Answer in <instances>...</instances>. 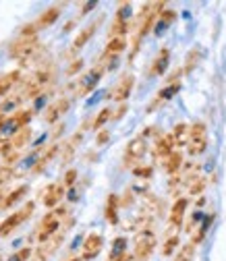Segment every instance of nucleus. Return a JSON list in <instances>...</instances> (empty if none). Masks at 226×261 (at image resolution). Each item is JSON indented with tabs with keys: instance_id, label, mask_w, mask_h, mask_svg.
<instances>
[{
	"instance_id": "obj_1",
	"label": "nucleus",
	"mask_w": 226,
	"mask_h": 261,
	"mask_svg": "<svg viewBox=\"0 0 226 261\" xmlns=\"http://www.w3.org/2000/svg\"><path fill=\"white\" fill-rule=\"evenodd\" d=\"M69 216V205H61V207H54L50 209L46 216L42 218L38 230H35V239H38V243H46L48 239H52V236L61 230L63 226V218Z\"/></svg>"
},
{
	"instance_id": "obj_2",
	"label": "nucleus",
	"mask_w": 226,
	"mask_h": 261,
	"mask_svg": "<svg viewBox=\"0 0 226 261\" xmlns=\"http://www.w3.org/2000/svg\"><path fill=\"white\" fill-rule=\"evenodd\" d=\"M38 50H40L38 35H33V38H19V40H15L13 44L8 46V56L13 58V61L27 63L29 58H33V54Z\"/></svg>"
},
{
	"instance_id": "obj_3",
	"label": "nucleus",
	"mask_w": 226,
	"mask_h": 261,
	"mask_svg": "<svg viewBox=\"0 0 226 261\" xmlns=\"http://www.w3.org/2000/svg\"><path fill=\"white\" fill-rule=\"evenodd\" d=\"M33 209H35V203H33V201H27V203L23 205L21 209L13 211L8 218H4L2 222H0V239H4V236H8L10 232H15L23 222L29 220L31 213H33Z\"/></svg>"
},
{
	"instance_id": "obj_4",
	"label": "nucleus",
	"mask_w": 226,
	"mask_h": 261,
	"mask_svg": "<svg viewBox=\"0 0 226 261\" xmlns=\"http://www.w3.org/2000/svg\"><path fill=\"white\" fill-rule=\"evenodd\" d=\"M156 234H153L150 228L139 230L135 236V251H133V259L137 261H148L156 249Z\"/></svg>"
},
{
	"instance_id": "obj_5",
	"label": "nucleus",
	"mask_w": 226,
	"mask_h": 261,
	"mask_svg": "<svg viewBox=\"0 0 226 261\" xmlns=\"http://www.w3.org/2000/svg\"><path fill=\"white\" fill-rule=\"evenodd\" d=\"M146 151H148V139L146 137H133L127 143V149H125V160H123V164L127 166H133V164H137L141 158L146 156Z\"/></svg>"
},
{
	"instance_id": "obj_6",
	"label": "nucleus",
	"mask_w": 226,
	"mask_h": 261,
	"mask_svg": "<svg viewBox=\"0 0 226 261\" xmlns=\"http://www.w3.org/2000/svg\"><path fill=\"white\" fill-rule=\"evenodd\" d=\"M104 73H106V68L102 65H96L89 73L83 75L81 81H79V85H77V96H87V93H91L93 89L98 87V83L104 77Z\"/></svg>"
},
{
	"instance_id": "obj_7",
	"label": "nucleus",
	"mask_w": 226,
	"mask_h": 261,
	"mask_svg": "<svg viewBox=\"0 0 226 261\" xmlns=\"http://www.w3.org/2000/svg\"><path fill=\"white\" fill-rule=\"evenodd\" d=\"M102 247H104V236L100 232H89L85 236V241H83V253H81V261L85 259H96L102 251Z\"/></svg>"
},
{
	"instance_id": "obj_8",
	"label": "nucleus",
	"mask_w": 226,
	"mask_h": 261,
	"mask_svg": "<svg viewBox=\"0 0 226 261\" xmlns=\"http://www.w3.org/2000/svg\"><path fill=\"white\" fill-rule=\"evenodd\" d=\"M133 85H135V77L131 73H127V75H123L121 79H118V83L108 93V98L114 100V102H123L125 104V100L131 96V91H133Z\"/></svg>"
},
{
	"instance_id": "obj_9",
	"label": "nucleus",
	"mask_w": 226,
	"mask_h": 261,
	"mask_svg": "<svg viewBox=\"0 0 226 261\" xmlns=\"http://www.w3.org/2000/svg\"><path fill=\"white\" fill-rule=\"evenodd\" d=\"M71 108V100L69 98H58L56 102H52L48 108H46L44 112V121L48 123V125H56L58 123V118H61L63 114H67Z\"/></svg>"
},
{
	"instance_id": "obj_10",
	"label": "nucleus",
	"mask_w": 226,
	"mask_h": 261,
	"mask_svg": "<svg viewBox=\"0 0 226 261\" xmlns=\"http://www.w3.org/2000/svg\"><path fill=\"white\" fill-rule=\"evenodd\" d=\"M63 197H65V185H61V183H52V185L46 187L42 201H44V205L48 207V209H54L58 203H61V199H63Z\"/></svg>"
},
{
	"instance_id": "obj_11",
	"label": "nucleus",
	"mask_w": 226,
	"mask_h": 261,
	"mask_svg": "<svg viewBox=\"0 0 226 261\" xmlns=\"http://www.w3.org/2000/svg\"><path fill=\"white\" fill-rule=\"evenodd\" d=\"M178 89H181V83H170V85H166L164 89H160L158 91V96L153 98V102H150V106H148V112H153V110H158L160 106L164 104V102H168L170 98H174L176 93H178Z\"/></svg>"
},
{
	"instance_id": "obj_12",
	"label": "nucleus",
	"mask_w": 226,
	"mask_h": 261,
	"mask_svg": "<svg viewBox=\"0 0 226 261\" xmlns=\"http://www.w3.org/2000/svg\"><path fill=\"white\" fill-rule=\"evenodd\" d=\"M187 207H189V199L187 197H178L174 201V205L170 207V216H168V224H170L172 228H178L183 224Z\"/></svg>"
},
{
	"instance_id": "obj_13",
	"label": "nucleus",
	"mask_w": 226,
	"mask_h": 261,
	"mask_svg": "<svg viewBox=\"0 0 226 261\" xmlns=\"http://www.w3.org/2000/svg\"><path fill=\"white\" fill-rule=\"evenodd\" d=\"M58 151H61V143H52L50 147H46V151L38 158V162H35V164L31 166V174L38 176L40 172H44V170H46V166H48V164L56 158V153H58Z\"/></svg>"
},
{
	"instance_id": "obj_14",
	"label": "nucleus",
	"mask_w": 226,
	"mask_h": 261,
	"mask_svg": "<svg viewBox=\"0 0 226 261\" xmlns=\"http://www.w3.org/2000/svg\"><path fill=\"white\" fill-rule=\"evenodd\" d=\"M100 21L102 19H98V21H93V23H89V25H85V27H83L79 33H77V38L73 40V46H71V50H73V52H77V50H81L83 48V46H85L91 38H93V33H96L98 31V25H100Z\"/></svg>"
},
{
	"instance_id": "obj_15",
	"label": "nucleus",
	"mask_w": 226,
	"mask_h": 261,
	"mask_svg": "<svg viewBox=\"0 0 226 261\" xmlns=\"http://www.w3.org/2000/svg\"><path fill=\"white\" fill-rule=\"evenodd\" d=\"M170 65V50L168 48H162L158 52V56L153 58V63L150 66V77H158V75H164L166 68Z\"/></svg>"
},
{
	"instance_id": "obj_16",
	"label": "nucleus",
	"mask_w": 226,
	"mask_h": 261,
	"mask_svg": "<svg viewBox=\"0 0 226 261\" xmlns=\"http://www.w3.org/2000/svg\"><path fill=\"white\" fill-rule=\"evenodd\" d=\"M127 48V40L125 38H110L108 44H106V48H104V54L100 56V61H110V58H116L121 52H125Z\"/></svg>"
},
{
	"instance_id": "obj_17",
	"label": "nucleus",
	"mask_w": 226,
	"mask_h": 261,
	"mask_svg": "<svg viewBox=\"0 0 226 261\" xmlns=\"http://www.w3.org/2000/svg\"><path fill=\"white\" fill-rule=\"evenodd\" d=\"M61 4H54V6H50V8H46L44 13L40 15V19L33 23L35 25V29H44V27H50V25H54V23L58 21V17H61Z\"/></svg>"
},
{
	"instance_id": "obj_18",
	"label": "nucleus",
	"mask_w": 226,
	"mask_h": 261,
	"mask_svg": "<svg viewBox=\"0 0 226 261\" xmlns=\"http://www.w3.org/2000/svg\"><path fill=\"white\" fill-rule=\"evenodd\" d=\"M19 81H21V70H10V73L0 77V102L4 98H8L10 89H13Z\"/></svg>"
},
{
	"instance_id": "obj_19",
	"label": "nucleus",
	"mask_w": 226,
	"mask_h": 261,
	"mask_svg": "<svg viewBox=\"0 0 226 261\" xmlns=\"http://www.w3.org/2000/svg\"><path fill=\"white\" fill-rule=\"evenodd\" d=\"M174 151V141H172V135H162L156 139V147H153V156L164 160L168 158L170 153Z\"/></svg>"
},
{
	"instance_id": "obj_20",
	"label": "nucleus",
	"mask_w": 226,
	"mask_h": 261,
	"mask_svg": "<svg viewBox=\"0 0 226 261\" xmlns=\"http://www.w3.org/2000/svg\"><path fill=\"white\" fill-rule=\"evenodd\" d=\"M27 191H29V187L27 185H21V187H17V189H13V191H10L8 195H4V201H2V209H10V207H15L19 201L23 199L27 195Z\"/></svg>"
},
{
	"instance_id": "obj_21",
	"label": "nucleus",
	"mask_w": 226,
	"mask_h": 261,
	"mask_svg": "<svg viewBox=\"0 0 226 261\" xmlns=\"http://www.w3.org/2000/svg\"><path fill=\"white\" fill-rule=\"evenodd\" d=\"M208 149V135H201V137H189L187 141V153L191 158L201 156Z\"/></svg>"
},
{
	"instance_id": "obj_22",
	"label": "nucleus",
	"mask_w": 226,
	"mask_h": 261,
	"mask_svg": "<svg viewBox=\"0 0 226 261\" xmlns=\"http://www.w3.org/2000/svg\"><path fill=\"white\" fill-rule=\"evenodd\" d=\"M81 139H83V133H81V130H77V133L67 141V145H65V149H63V166H67L71 160H73L75 149L81 145Z\"/></svg>"
},
{
	"instance_id": "obj_23",
	"label": "nucleus",
	"mask_w": 226,
	"mask_h": 261,
	"mask_svg": "<svg viewBox=\"0 0 226 261\" xmlns=\"http://www.w3.org/2000/svg\"><path fill=\"white\" fill-rule=\"evenodd\" d=\"M162 166H164V172L172 176L174 172H178V168L183 166V153L181 151H172L168 158H164L162 160Z\"/></svg>"
},
{
	"instance_id": "obj_24",
	"label": "nucleus",
	"mask_w": 226,
	"mask_h": 261,
	"mask_svg": "<svg viewBox=\"0 0 226 261\" xmlns=\"http://www.w3.org/2000/svg\"><path fill=\"white\" fill-rule=\"evenodd\" d=\"M214 213H210V216H206L204 220H201V224H199V228L193 232V236H191V245L195 247V245H199V243H204V239H206V234H208V230H210V226H212V222H214Z\"/></svg>"
},
{
	"instance_id": "obj_25",
	"label": "nucleus",
	"mask_w": 226,
	"mask_h": 261,
	"mask_svg": "<svg viewBox=\"0 0 226 261\" xmlns=\"http://www.w3.org/2000/svg\"><path fill=\"white\" fill-rule=\"evenodd\" d=\"M104 216H106V220L112 224V226L118 224V197L116 195H108V199H106Z\"/></svg>"
},
{
	"instance_id": "obj_26",
	"label": "nucleus",
	"mask_w": 226,
	"mask_h": 261,
	"mask_svg": "<svg viewBox=\"0 0 226 261\" xmlns=\"http://www.w3.org/2000/svg\"><path fill=\"white\" fill-rule=\"evenodd\" d=\"M172 141H174V147L187 145V141H189V125L187 123L174 125V129H172Z\"/></svg>"
},
{
	"instance_id": "obj_27",
	"label": "nucleus",
	"mask_w": 226,
	"mask_h": 261,
	"mask_svg": "<svg viewBox=\"0 0 226 261\" xmlns=\"http://www.w3.org/2000/svg\"><path fill=\"white\" fill-rule=\"evenodd\" d=\"M29 139H31V127H25V129L17 130V133L10 137V143H13V147L19 151L21 147H25L29 143Z\"/></svg>"
},
{
	"instance_id": "obj_28",
	"label": "nucleus",
	"mask_w": 226,
	"mask_h": 261,
	"mask_svg": "<svg viewBox=\"0 0 226 261\" xmlns=\"http://www.w3.org/2000/svg\"><path fill=\"white\" fill-rule=\"evenodd\" d=\"M176 247H178L176 228H172V226H170L168 234H166V241H164V245H162V255H164V257H170V255L174 253V249H176Z\"/></svg>"
},
{
	"instance_id": "obj_29",
	"label": "nucleus",
	"mask_w": 226,
	"mask_h": 261,
	"mask_svg": "<svg viewBox=\"0 0 226 261\" xmlns=\"http://www.w3.org/2000/svg\"><path fill=\"white\" fill-rule=\"evenodd\" d=\"M199 61H201V50L199 48H191L187 52V56H185V66H183V73H191V70H195V66L199 65Z\"/></svg>"
},
{
	"instance_id": "obj_30",
	"label": "nucleus",
	"mask_w": 226,
	"mask_h": 261,
	"mask_svg": "<svg viewBox=\"0 0 226 261\" xmlns=\"http://www.w3.org/2000/svg\"><path fill=\"white\" fill-rule=\"evenodd\" d=\"M110 118H112V108H102V110L98 112V116L91 121V129H93V130H102L104 125L108 123Z\"/></svg>"
},
{
	"instance_id": "obj_31",
	"label": "nucleus",
	"mask_w": 226,
	"mask_h": 261,
	"mask_svg": "<svg viewBox=\"0 0 226 261\" xmlns=\"http://www.w3.org/2000/svg\"><path fill=\"white\" fill-rule=\"evenodd\" d=\"M131 29V21H118L114 19L112 23V27H110V38H125V33Z\"/></svg>"
},
{
	"instance_id": "obj_32",
	"label": "nucleus",
	"mask_w": 226,
	"mask_h": 261,
	"mask_svg": "<svg viewBox=\"0 0 226 261\" xmlns=\"http://www.w3.org/2000/svg\"><path fill=\"white\" fill-rule=\"evenodd\" d=\"M206 187H208L206 176H195V179L189 181V193H191V195H199V193L206 191Z\"/></svg>"
},
{
	"instance_id": "obj_33",
	"label": "nucleus",
	"mask_w": 226,
	"mask_h": 261,
	"mask_svg": "<svg viewBox=\"0 0 226 261\" xmlns=\"http://www.w3.org/2000/svg\"><path fill=\"white\" fill-rule=\"evenodd\" d=\"M174 19H176V13H174V8H164L162 13H160V17H158V21L156 23H160V25L164 27V29H168L172 23H174Z\"/></svg>"
},
{
	"instance_id": "obj_34",
	"label": "nucleus",
	"mask_w": 226,
	"mask_h": 261,
	"mask_svg": "<svg viewBox=\"0 0 226 261\" xmlns=\"http://www.w3.org/2000/svg\"><path fill=\"white\" fill-rule=\"evenodd\" d=\"M193 253H195V247L189 243V245H185L181 251L176 253V257H174V261H193Z\"/></svg>"
},
{
	"instance_id": "obj_35",
	"label": "nucleus",
	"mask_w": 226,
	"mask_h": 261,
	"mask_svg": "<svg viewBox=\"0 0 226 261\" xmlns=\"http://www.w3.org/2000/svg\"><path fill=\"white\" fill-rule=\"evenodd\" d=\"M31 255H33L31 247H23V249H19L17 253L10 255V257H8V261H29V259H31Z\"/></svg>"
},
{
	"instance_id": "obj_36",
	"label": "nucleus",
	"mask_w": 226,
	"mask_h": 261,
	"mask_svg": "<svg viewBox=\"0 0 226 261\" xmlns=\"http://www.w3.org/2000/svg\"><path fill=\"white\" fill-rule=\"evenodd\" d=\"M201 135H208V125L193 123L191 127H189V137H201Z\"/></svg>"
},
{
	"instance_id": "obj_37",
	"label": "nucleus",
	"mask_w": 226,
	"mask_h": 261,
	"mask_svg": "<svg viewBox=\"0 0 226 261\" xmlns=\"http://www.w3.org/2000/svg\"><path fill=\"white\" fill-rule=\"evenodd\" d=\"M83 68V58H75V61H71V65L67 66V77H75L79 75V70Z\"/></svg>"
},
{
	"instance_id": "obj_38",
	"label": "nucleus",
	"mask_w": 226,
	"mask_h": 261,
	"mask_svg": "<svg viewBox=\"0 0 226 261\" xmlns=\"http://www.w3.org/2000/svg\"><path fill=\"white\" fill-rule=\"evenodd\" d=\"M133 174L137 176V179H150V176L153 174V168L151 166H135Z\"/></svg>"
},
{
	"instance_id": "obj_39",
	"label": "nucleus",
	"mask_w": 226,
	"mask_h": 261,
	"mask_svg": "<svg viewBox=\"0 0 226 261\" xmlns=\"http://www.w3.org/2000/svg\"><path fill=\"white\" fill-rule=\"evenodd\" d=\"M108 141H110V130H108V129L98 130V135H96V143H98V145H106Z\"/></svg>"
},
{
	"instance_id": "obj_40",
	"label": "nucleus",
	"mask_w": 226,
	"mask_h": 261,
	"mask_svg": "<svg viewBox=\"0 0 226 261\" xmlns=\"http://www.w3.org/2000/svg\"><path fill=\"white\" fill-rule=\"evenodd\" d=\"M75 181H77V170L75 168H71V170H67L65 172V187H73L75 185Z\"/></svg>"
},
{
	"instance_id": "obj_41",
	"label": "nucleus",
	"mask_w": 226,
	"mask_h": 261,
	"mask_svg": "<svg viewBox=\"0 0 226 261\" xmlns=\"http://www.w3.org/2000/svg\"><path fill=\"white\" fill-rule=\"evenodd\" d=\"M131 203H133V191L129 189V191H127L121 199H118V207H129Z\"/></svg>"
},
{
	"instance_id": "obj_42",
	"label": "nucleus",
	"mask_w": 226,
	"mask_h": 261,
	"mask_svg": "<svg viewBox=\"0 0 226 261\" xmlns=\"http://www.w3.org/2000/svg\"><path fill=\"white\" fill-rule=\"evenodd\" d=\"M10 151H15V147H13V143H10V139H4L2 145H0V153H2V158H4Z\"/></svg>"
},
{
	"instance_id": "obj_43",
	"label": "nucleus",
	"mask_w": 226,
	"mask_h": 261,
	"mask_svg": "<svg viewBox=\"0 0 226 261\" xmlns=\"http://www.w3.org/2000/svg\"><path fill=\"white\" fill-rule=\"evenodd\" d=\"M127 110H129V106H127V104H121V106H118V110L112 112V118H114V121H121V118L127 114Z\"/></svg>"
},
{
	"instance_id": "obj_44",
	"label": "nucleus",
	"mask_w": 226,
	"mask_h": 261,
	"mask_svg": "<svg viewBox=\"0 0 226 261\" xmlns=\"http://www.w3.org/2000/svg\"><path fill=\"white\" fill-rule=\"evenodd\" d=\"M181 75H183V68H174L172 73H170V77L166 79V81H168V85H170V83H176V81H178V77H181Z\"/></svg>"
},
{
	"instance_id": "obj_45",
	"label": "nucleus",
	"mask_w": 226,
	"mask_h": 261,
	"mask_svg": "<svg viewBox=\"0 0 226 261\" xmlns=\"http://www.w3.org/2000/svg\"><path fill=\"white\" fill-rule=\"evenodd\" d=\"M96 6H98V2H85V4L81 6V15H87L89 10H91V8H96Z\"/></svg>"
},
{
	"instance_id": "obj_46",
	"label": "nucleus",
	"mask_w": 226,
	"mask_h": 261,
	"mask_svg": "<svg viewBox=\"0 0 226 261\" xmlns=\"http://www.w3.org/2000/svg\"><path fill=\"white\" fill-rule=\"evenodd\" d=\"M63 130H65V125H63V123H58V127L54 129V133H52V139L56 141L58 137H61V135H63Z\"/></svg>"
},
{
	"instance_id": "obj_47",
	"label": "nucleus",
	"mask_w": 226,
	"mask_h": 261,
	"mask_svg": "<svg viewBox=\"0 0 226 261\" xmlns=\"http://www.w3.org/2000/svg\"><path fill=\"white\" fill-rule=\"evenodd\" d=\"M100 98H102V91H98V93H96V96H91V98L87 100V106H93V104H96V102H98Z\"/></svg>"
},
{
	"instance_id": "obj_48",
	"label": "nucleus",
	"mask_w": 226,
	"mask_h": 261,
	"mask_svg": "<svg viewBox=\"0 0 226 261\" xmlns=\"http://www.w3.org/2000/svg\"><path fill=\"white\" fill-rule=\"evenodd\" d=\"M73 25H75V23H73V21H69L67 25H65V31H71V29H73Z\"/></svg>"
},
{
	"instance_id": "obj_49",
	"label": "nucleus",
	"mask_w": 226,
	"mask_h": 261,
	"mask_svg": "<svg viewBox=\"0 0 226 261\" xmlns=\"http://www.w3.org/2000/svg\"><path fill=\"white\" fill-rule=\"evenodd\" d=\"M125 261H137V259H133V255H127V257H125Z\"/></svg>"
},
{
	"instance_id": "obj_50",
	"label": "nucleus",
	"mask_w": 226,
	"mask_h": 261,
	"mask_svg": "<svg viewBox=\"0 0 226 261\" xmlns=\"http://www.w3.org/2000/svg\"><path fill=\"white\" fill-rule=\"evenodd\" d=\"M2 201H4V193L0 191V205H2Z\"/></svg>"
},
{
	"instance_id": "obj_51",
	"label": "nucleus",
	"mask_w": 226,
	"mask_h": 261,
	"mask_svg": "<svg viewBox=\"0 0 226 261\" xmlns=\"http://www.w3.org/2000/svg\"><path fill=\"white\" fill-rule=\"evenodd\" d=\"M69 261H81V259H79V257H75V259H69Z\"/></svg>"
},
{
	"instance_id": "obj_52",
	"label": "nucleus",
	"mask_w": 226,
	"mask_h": 261,
	"mask_svg": "<svg viewBox=\"0 0 226 261\" xmlns=\"http://www.w3.org/2000/svg\"><path fill=\"white\" fill-rule=\"evenodd\" d=\"M0 261H2V257H0Z\"/></svg>"
}]
</instances>
